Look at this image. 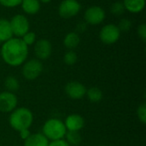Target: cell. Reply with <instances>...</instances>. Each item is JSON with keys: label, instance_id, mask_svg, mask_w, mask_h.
I'll return each instance as SVG.
<instances>
[{"label": "cell", "instance_id": "603a6c76", "mask_svg": "<svg viewBox=\"0 0 146 146\" xmlns=\"http://www.w3.org/2000/svg\"><path fill=\"white\" fill-rule=\"evenodd\" d=\"M21 39L23 40V42L27 45H32V44H34V43L36 42V39H37V36L35 34L34 32H27L25 35H23L21 37Z\"/></svg>", "mask_w": 146, "mask_h": 146}, {"label": "cell", "instance_id": "2e32d148", "mask_svg": "<svg viewBox=\"0 0 146 146\" xmlns=\"http://www.w3.org/2000/svg\"><path fill=\"white\" fill-rule=\"evenodd\" d=\"M21 6L26 14L33 15L39 11L40 2L38 0H22Z\"/></svg>", "mask_w": 146, "mask_h": 146}, {"label": "cell", "instance_id": "ffe728a7", "mask_svg": "<svg viewBox=\"0 0 146 146\" xmlns=\"http://www.w3.org/2000/svg\"><path fill=\"white\" fill-rule=\"evenodd\" d=\"M4 86L8 92L15 93L20 89V82L15 76H8L4 80Z\"/></svg>", "mask_w": 146, "mask_h": 146}, {"label": "cell", "instance_id": "52a82bcc", "mask_svg": "<svg viewBox=\"0 0 146 146\" xmlns=\"http://www.w3.org/2000/svg\"><path fill=\"white\" fill-rule=\"evenodd\" d=\"M81 5L77 0H62L58 7L59 15L64 19L75 16L80 13Z\"/></svg>", "mask_w": 146, "mask_h": 146}, {"label": "cell", "instance_id": "30bf717a", "mask_svg": "<svg viewBox=\"0 0 146 146\" xmlns=\"http://www.w3.org/2000/svg\"><path fill=\"white\" fill-rule=\"evenodd\" d=\"M86 86L79 81H70L65 86L67 96L73 100H80L86 94Z\"/></svg>", "mask_w": 146, "mask_h": 146}, {"label": "cell", "instance_id": "277c9868", "mask_svg": "<svg viewBox=\"0 0 146 146\" xmlns=\"http://www.w3.org/2000/svg\"><path fill=\"white\" fill-rule=\"evenodd\" d=\"M43 64L38 59H31L23 63L21 74L27 80H34L41 74L43 71Z\"/></svg>", "mask_w": 146, "mask_h": 146}, {"label": "cell", "instance_id": "ac0fdd59", "mask_svg": "<svg viewBox=\"0 0 146 146\" xmlns=\"http://www.w3.org/2000/svg\"><path fill=\"white\" fill-rule=\"evenodd\" d=\"M88 100L92 103H98L103 99V92L98 87H91L86 90V94Z\"/></svg>", "mask_w": 146, "mask_h": 146}, {"label": "cell", "instance_id": "d4e9b609", "mask_svg": "<svg viewBox=\"0 0 146 146\" xmlns=\"http://www.w3.org/2000/svg\"><path fill=\"white\" fill-rule=\"evenodd\" d=\"M137 116L140 122L143 124L146 123V104H142L137 109Z\"/></svg>", "mask_w": 146, "mask_h": 146}, {"label": "cell", "instance_id": "d6986e66", "mask_svg": "<svg viewBox=\"0 0 146 146\" xmlns=\"http://www.w3.org/2000/svg\"><path fill=\"white\" fill-rule=\"evenodd\" d=\"M64 138L70 146H79L82 140L80 133L76 131H67Z\"/></svg>", "mask_w": 146, "mask_h": 146}, {"label": "cell", "instance_id": "7402d4cb", "mask_svg": "<svg viewBox=\"0 0 146 146\" xmlns=\"http://www.w3.org/2000/svg\"><path fill=\"white\" fill-rule=\"evenodd\" d=\"M125 7L122 2H115L110 7V11L115 15H121L125 11Z\"/></svg>", "mask_w": 146, "mask_h": 146}, {"label": "cell", "instance_id": "44dd1931", "mask_svg": "<svg viewBox=\"0 0 146 146\" xmlns=\"http://www.w3.org/2000/svg\"><path fill=\"white\" fill-rule=\"evenodd\" d=\"M77 61H78V56H77L76 52L73 50H68L63 56L64 63L68 66H72V65L75 64Z\"/></svg>", "mask_w": 146, "mask_h": 146}, {"label": "cell", "instance_id": "1f68e13d", "mask_svg": "<svg viewBox=\"0 0 146 146\" xmlns=\"http://www.w3.org/2000/svg\"><path fill=\"white\" fill-rule=\"evenodd\" d=\"M98 146H107V145H100Z\"/></svg>", "mask_w": 146, "mask_h": 146}, {"label": "cell", "instance_id": "d6a6232c", "mask_svg": "<svg viewBox=\"0 0 146 146\" xmlns=\"http://www.w3.org/2000/svg\"><path fill=\"white\" fill-rule=\"evenodd\" d=\"M0 44H1V42H0Z\"/></svg>", "mask_w": 146, "mask_h": 146}, {"label": "cell", "instance_id": "9a60e30c", "mask_svg": "<svg viewBox=\"0 0 146 146\" xmlns=\"http://www.w3.org/2000/svg\"><path fill=\"white\" fill-rule=\"evenodd\" d=\"M13 38L9 21L4 18H0V42L4 43Z\"/></svg>", "mask_w": 146, "mask_h": 146}, {"label": "cell", "instance_id": "5bb4252c", "mask_svg": "<svg viewBox=\"0 0 146 146\" xmlns=\"http://www.w3.org/2000/svg\"><path fill=\"white\" fill-rule=\"evenodd\" d=\"M125 9L133 14L140 13L145 6V0H123Z\"/></svg>", "mask_w": 146, "mask_h": 146}, {"label": "cell", "instance_id": "7c38bea8", "mask_svg": "<svg viewBox=\"0 0 146 146\" xmlns=\"http://www.w3.org/2000/svg\"><path fill=\"white\" fill-rule=\"evenodd\" d=\"M64 125L67 131H76L80 132L85 126L84 118L78 114H71L65 119Z\"/></svg>", "mask_w": 146, "mask_h": 146}, {"label": "cell", "instance_id": "4316f807", "mask_svg": "<svg viewBox=\"0 0 146 146\" xmlns=\"http://www.w3.org/2000/svg\"><path fill=\"white\" fill-rule=\"evenodd\" d=\"M138 34L139 36V38L144 41L145 42L146 40V24L143 23L141 25L139 26L138 27Z\"/></svg>", "mask_w": 146, "mask_h": 146}, {"label": "cell", "instance_id": "cb8c5ba5", "mask_svg": "<svg viewBox=\"0 0 146 146\" xmlns=\"http://www.w3.org/2000/svg\"><path fill=\"white\" fill-rule=\"evenodd\" d=\"M117 27L121 32H128L132 27V21L129 19L123 18L120 21Z\"/></svg>", "mask_w": 146, "mask_h": 146}, {"label": "cell", "instance_id": "3957f363", "mask_svg": "<svg viewBox=\"0 0 146 146\" xmlns=\"http://www.w3.org/2000/svg\"><path fill=\"white\" fill-rule=\"evenodd\" d=\"M67 133L64 122L57 118H50L47 120L43 127L42 133L49 141L63 139Z\"/></svg>", "mask_w": 146, "mask_h": 146}, {"label": "cell", "instance_id": "8992f818", "mask_svg": "<svg viewBox=\"0 0 146 146\" xmlns=\"http://www.w3.org/2000/svg\"><path fill=\"white\" fill-rule=\"evenodd\" d=\"M121 37V31L117 25L110 23L104 26L99 33L100 40L105 44H113L116 43Z\"/></svg>", "mask_w": 146, "mask_h": 146}, {"label": "cell", "instance_id": "e0dca14e", "mask_svg": "<svg viewBox=\"0 0 146 146\" xmlns=\"http://www.w3.org/2000/svg\"><path fill=\"white\" fill-rule=\"evenodd\" d=\"M80 42V35L75 32L68 33L63 39V44L64 46L68 50H74L75 49Z\"/></svg>", "mask_w": 146, "mask_h": 146}, {"label": "cell", "instance_id": "5b68a950", "mask_svg": "<svg viewBox=\"0 0 146 146\" xmlns=\"http://www.w3.org/2000/svg\"><path fill=\"white\" fill-rule=\"evenodd\" d=\"M9 23L13 35L17 38L22 37L30 31V22L28 19L21 14L14 15L9 21Z\"/></svg>", "mask_w": 146, "mask_h": 146}, {"label": "cell", "instance_id": "7a4b0ae2", "mask_svg": "<svg viewBox=\"0 0 146 146\" xmlns=\"http://www.w3.org/2000/svg\"><path fill=\"white\" fill-rule=\"evenodd\" d=\"M33 122V112L24 107L16 108L9 115V126L15 131L20 132L23 129H29Z\"/></svg>", "mask_w": 146, "mask_h": 146}, {"label": "cell", "instance_id": "9c48e42d", "mask_svg": "<svg viewBox=\"0 0 146 146\" xmlns=\"http://www.w3.org/2000/svg\"><path fill=\"white\" fill-rule=\"evenodd\" d=\"M18 98L16 95L10 92H3L0 93V112L11 113L16 109Z\"/></svg>", "mask_w": 146, "mask_h": 146}, {"label": "cell", "instance_id": "83f0119b", "mask_svg": "<svg viewBox=\"0 0 146 146\" xmlns=\"http://www.w3.org/2000/svg\"><path fill=\"white\" fill-rule=\"evenodd\" d=\"M48 146H70L67 141L63 139H59V140H55V141H50Z\"/></svg>", "mask_w": 146, "mask_h": 146}, {"label": "cell", "instance_id": "484cf974", "mask_svg": "<svg viewBox=\"0 0 146 146\" xmlns=\"http://www.w3.org/2000/svg\"><path fill=\"white\" fill-rule=\"evenodd\" d=\"M22 0H0V4L5 8H15L21 5Z\"/></svg>", "mask_w": 146, "mask_h": 146}, {"label": "cell", "instance_id": "6da1fadb", "mask_svg": "<svg viewBox=\"0 0 146 146\" xmlns=\"http://www.w3.org/2000/svg\"><path fill=\"white\" fill-rule=\"evenodd\" d=\"M0 54L6 64L10 67H19L27 58L28 46L21 38H11L3 43Z\"/></svg>", "mask_w": 146, "mask_h": 146}, {"label": "cell", "instance_id": "8fae6325", "mask_svg": "<svg viewBox=\"0 0 146 146\" xmlns=\"http://www.w3.org/2000/svg\"><path fill=\"white\" fill-rule=\"evenodd\" d=\"M52 52V44L48 39L41 38L34 43V54L37 59L44 61L48 59Z\"/></svg>", "mask_w": 146, "mask_h": 146}, {"label": "cell", "instance_id": "4fadbf2b", "mask_svg": "<svg viewBox=\"0 0 146 146\" xmlns=\"http://www.w3.org/2000/svg\"><path fill=\"white\" fill-rule=\"evenodd\" d=\"M50 141L42 133H31V135L24 140V146H48Z\"/></svg>", "mask_w": 146, "mask_h": 146}, {"label": "cell", "instance_id": "f1b7e54d", "mask_svg": "<svg viewBox=\"0 0 146 146\" xmlns=\"http://www.w3.org/2000/svg\"><path fill=\"white\" fill-rule=\"evenodd\" d=\"M19 135H20V138L24 141L31 135V132L29 129H23L19 132Z\"/></svg>", "mask_w": 146, "mask_h": 146}, {"label": "cell", "instance_id": "f546056e", "mask_svg": "<svg viewBox=\"0 0 146 146\" xmlns=\"http://www.w3.org/2000/svg\"><path fill=\"white\" fill-rule=\"evenodd\" d=\"M86 23H84V22H80L77 25V27H76V32L78 34L79 33H83L86 30Z\"/></svg>", "mask_w": 146, "mask_h": 146}, {"label": "cell", "instance_id": "4dcf8cb0", "mask_svg": "<svg viewBox=\"0 0 146 146\" xmlns=\"http://www.w3.org/2000/svg\"><path fill=\"white\" fill-rule=\"evenodd\" d=\"M40 3H50L51 0H38Z\"/></svg>", "mask_w": 146, "mask_h": 146}, {"label": "cell", "instance_id": "ba28073f", "mask_svg": "<svg viewBox=\"0 0 146 146\" xmlns=\"http://www.w3.org/2000/svg\"><path fill=\"white\" fill-rule=\"evenodd\" d=\"M105 17L106 14L104 9L97 5L89 7L84 14V20L86 23L92 26L102 23Z\"/></svg>", "mask_w": 146, "mask_h": 146}]
</instances>
